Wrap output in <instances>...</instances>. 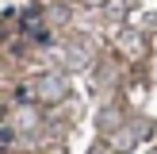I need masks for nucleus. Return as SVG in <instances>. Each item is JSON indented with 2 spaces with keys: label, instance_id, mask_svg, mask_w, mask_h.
Returning <instances> with one entry per match:
<instances>
[{
  "label": "nucleus",
  "instance_id": "1",
  "mask_svg": "<svg viewBox=\"0 0 157 154\" xmlns=\"http://www.w3.org/2000/svg\"><path fill=\"white\" fill-rule=\"evenodd\" d=\"M153 154H157V150H153Z\"/></svg>",
  "mask_w": 157,
  "mask_h": 154
}]
</instances>
